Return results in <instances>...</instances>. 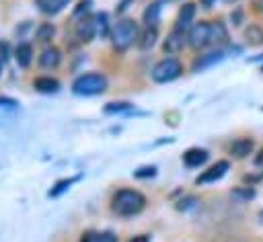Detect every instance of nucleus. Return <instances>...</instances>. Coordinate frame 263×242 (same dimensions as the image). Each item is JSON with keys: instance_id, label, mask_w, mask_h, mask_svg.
Listing matches in <instances>:
<instances>
[{"instance_id": "f257e3e1", "label": "nucleus", "mask_w": 263, "mask_h": 242, "mask_svg": "<svg viewBox=\"0 0 263 242\" xmlns=\"http://www.w3.org/2000/svg\"><path fill=\"white\" fill-rule=\"evenodd\" d=\"M146 207V197L136 189H119L111 197V211L119 217L138 215Z\"/></svg>"}, {"instance_id": "f03ea898", "label": "nucleus", "mask_w": 263, "mask_h": 242, "mask_svg": "<svg viewBox=\"0 0 263 242\" xmlns=\"http://www.w3.org/2000/svg\"><path fill=\"white\" fill-rule=\"evenodd\" d=\"M138 37H140V27L134 18L117 21L113 27V33H111V41H113V47L117 51L129 49L134 43H138Z\"/></svg>"}, {"instance_id": "7ed1b4c3", "label": "nucleus", "mask_w": 263, "mask_h": 242, "mask_svg": "<svg viewBox=\"0 0 263 242\" xmlns=\"http://www.w3.org/2000/svg\"><path fill=\"white\" fill-rule=\"evenodd\" d=\"M107 90V78L99 72H86L80 74L74 82H72V92L80 94V96H95Z\"/></svg>"}, {"instance_id": "20e7f679", "label": "nucleus", "mask_w": 263, "mask_h": 242, "mask_svg": "<svg viewBox=\"0 0 263 242\" xmlns=\"http://www.w3.org/2000/svg\"><path fill=\"white\" fill-rule=\"evenodd\" d=\"M183 74V64L177 57H162L160 62L154 64L150 76L154 82L164 84V82H173Z\"/></svg>"}, {"instance_id": "39448f33", "label": "nucleus", "mask_w": 263, "mask_h": 242, "mask_svg": "<svg viewBox=\"0 0 263 242\" xmlns=\"http://www.w3.org/2000/svg\"><path fill=\"white\" fill-rule=\"evenodd\" d=\"M210 33H212V25L205 21L195 23L189 31H187V45L193 49H201L205 45H210Z\"/></svg>"}, {"instance_id": "423d86ee", "label": "nucleus", "mask_w": 263, "mask_h": 242, "mask_svg": "<svg viewBox=\"0 0 263 242\" xmlns=\"http://www.w3.org/2000/svg\"><path fill=\"white\" fill-rule=\"evenodd\" d=\"M228 168H230V162H228V160H218V162L212 164L208 170H203V172L195 178V183H197V185H210V183H216V180H220V178L228 172Z\"/></svg>"}, {"instance_id": "0eeeda50", "label": "nucleus", "mask_w": 263, "mask_h": 242, "mask_svg": "<svg viewBox=\"0 0 263 242\" xmlns=\"http://www.w3.org/2000/svg\"><path fill=\"white\" fill-rule=\"evenodd\" d=\"M195 12H197V6L193 4V2H185L181 8H179V12H177V21H175V29H179V31H189L193 25V18H195Z\"/></svg>"}, {"instance_id": "6e6552de", "label": "nucleus", "mask_w": 263, "mask_h": 242, "mask_svg": "<svg viewBox=\"0 0 263 242\" xmlns=\"http://www.w3.org/2000/svg\"><path fill=\"white\" fill-rule=\"evenodd\" d=\"M185 43H187V33L185 31H179V29H173L168 35H166V39H164V43H162V49H164V53H179L183 47H185Z\"/></svg>"}, {"instance_id": "1a4fd4ad", "label": "nucleus", "mask_w": 263, "mask_h": 242, "mask_svg": "<svg viewBox=\"0 0 263 242\" xmlns=\"http://www.w3.org/2000/svg\"><path fill=\"white\" fill-rule=\"evenodd\" d=\"M224 57H226V51H224V49H220V47H216V49H212V51H208V53L199 55V57L193 62V72H201V70H205V68L214 66V64L222 62Z\"/></svg>"}, {"instance_id": "9d476101", "label": "nucleus", "mask_w": 263, "mask_h": 242, "mask_svg": "<svg viewBox=\"0 0 263 242\" xmlns=\"http://www.w3.org/2000/svg\"><path fill=\"white\" fill-rule=\"evenodd\" d=\"M208 158H210V154L203 148H189L183 152V164L187 168H199L201 164L208 162Z\"/></svg>"}, {"instance_id": "9b49d317", "label": "nucleus", "mask_w": 263, "mask_h": 242, "mask_svg": "<svg viewBox=\"0 0 263 242\" xmlns=\"http://www.w3.org/2000/svg\"><path fill=\"white\" fill-rule=\"evenodd\" d=\"M253 150H255V142H253V137H236L232 144H230V148H228V152L232 154V158H247L249 154H253Z\"/></svg>"}, {"instance_id": "f8f14e48", "label": "nucleus", "mask_w": 263, "mask_h": 242, "mask_svg": "<svg viewBox=\"0 0 263 242\" xmlns=\"http://www.w3.org/2000/svg\"><path fill=\"white\" fill-rule=\"evenodd\" d=\"M37 62H39L41 68H45V70H53V68L60 66V62H62V53H60L58 47L49 45V47H45V49L39 53V59H37Z\"/></svg>"}, {"instance_id": "ddd939ff", "label": "nucleus", "mask_w": 263, "mask_h": 242, "mask_svg": "<svg viewBox=\"0 0 263 242\" xmlns=\"http://www.w3.org/2000/svg\"><path fill=\"white\" fill-rule=\"evenodd\" d=\"M162 4H164V0H154V2H150L146 6V10L142 14V21H144L146 27H156L158 25L160 12H162Z\"/></svg>"}, {"instance_id": "4468645a", "label": "nucleus", "mask_w": 263, "mask_h": 242, "mask_svg": "<svg viewBox=\"0 0 263 242\" xmlns=\"http://www.w3.org/2000/svg\"><path fill=\"white\" fill-rule=\"evenodd\" d=\"M80 242H117V234L111 230H88L80 236Z\"/></svg>"}, {"instance_id": "2eb2a0df", "label": "nucleus", "mask_w": 263, "mask_h": 242, "mask_svg": "<svg viewBox=\"0 0 263 242\" xmlns=\"http://www.w3.org/2000/svg\"><path fill=\"white\" fill-rule=\"evenodd\" d=\"M212 25V33H210V45H216V47H220L222 49V45H226L228 43V29L224 27V23H220V21H216V23H210Z\"/></svg>"}, {"instance_id": "dca6fc26", "label": "nucleus", "mask_w": 263, "mask_h": 242, "mask_svg": "<svg viewBox=\"0 0 263 242\" xmlns=\"http://www.w3.org/2000/svg\"><path fill=\"white\" fill-rule=\"evenodd\" d=\"M33 88L37 92H43V94H51V92H58L60 90V82L51 76H37L33 80Z\"/></svg>"}, {"instance_id": "f3484780", "label": "nucleus", "mask_w": 263, "mask_h": 242, "mask_svg": "<svg viewBox=\"0 0 263 242\" xmlns=\"http://www.w3.org/2000/svg\"><path fill=\"white\" fill-rule=\"evenodd\" d=\"M14 59L18 64V68H29V64L33 59V45L27 43V41L18 43L16 49H14Z\"/></svg>"}, {"instance_id": "a211bd4d", "label": "nucleus", "mask_w": 263, "mask_h": 242, "mask_svg": "<svg viewBox=\"0 0 263 242\" xmlns=\"http://www.w3.org/2000/svg\"><path fill=\"white\" fill-rule=\"evenodd\" d=\"M97 33V25L92 23V18H82L80 23H76V35L80 41L88 43Z\"/></svg>"}, {"instance_id": "6ab92c4d", "label": "nucleus", "mask_w": 263, "mask_h": 242, "mask_svg": "<svg viewBox=\"0 0 263 242\" xmlns=\"http://www.w3.org/2000/svg\"><path fill=\"white\" fill-rule=\"evenodd\" d=\"M242 37H245V43L247 45H251V47H257V45H263V29L259 27V25H249L247 29H245V33H242Z\"/></svg>"}, {"instance_id": "aec40b11", "label": "nucleus", "mask_w": 263, "mask_h": 242, "mask_svg": "<svg viewBox=\"0 0 263 242\" xmlns=\"http://www.w3.org/2000/svg\"><path fill=\"white\" fill-rule=\"evenodd\" d=\"M37 6L45 12V14H58L60 10H64L72 0H35Z\"/></svg>"}, {"instance_id": "412c9836", "label": "nucleus", "mask_w": 263, "mask_h": 242, "mask_svg": "<svg viewBox=\"0 0 263 242\" xmlns=\"http://www.w3.org/2000/svg\"><path fill=\"white\" fill-rule=\"evenodd\" d=\"M156 39H158L156 27H146V29L140 33V37H138V47H140V49H150V47L156 43Z\"/></svg>"}, {"instance_id": "4be33fe9", "label": "nucleus", "mask_w": 263, "mask_h": 242, "mask_svg": "<svg viewBox=\"0 0 263 242\" xmlns=\"http://www.w3.org/2000/svg\"><path fill=\"white\" fill-rule=\"evenodd\" d=\"M255 189L249 185V187H236V189H232L230 191V197L234 199V201H238V203H249L251 199H255Z\"/></svg>"}, {"instance_id": "5701e85b", "label": "nucleus", "mask_w": 263, "mask_h": 242, "mask_svg": "<svg viewBox=\"0 0 263 242\" xmlns=\"http://www.w3.org/2000/svg\"><path fill=\"white\" fill-rule=\"evenodd\" d=\"M53 35H55V27H53L51 23H43V25H39V29L35 31V37H37V41H41V43L51 41Z\"/></svg>"}, {"instance_id": "b1692460", "label": "nucleus", "mask_w": 263, "mask_h": 242, "mask_svg": "<svg viewBox=\"0 0 263 242\" xmlns=\"http://www.w3.org/2000/svg\"><path fill=\"white\" fill-rule=\"evenodd\" d=\"M76 180H78V176H72V178H62V180H58V183H55V187L49 191V197H58V195H62V193H64V191H68V189H70V187H72Z\"/></svg>"}, {"instance_id": "393cba45", "label": "nucleus", "mask_w": 263, "mask_h": 242, "mask_svg": "<svg viewBox=\"0 0 263 242\" xmlns=\"http://www.w3.org/2000/svg\"><path fill=\"white\" fill-rule=\"evenodd\" d=\"M132 109V103H125V100H117V103H107L105 105V113H121V111H129Z\"/></svg>"}, {"instance_id": "a878e982", "label": "nucleus", "mask_w": 263, "mask_h": 242, "mask_svg": "<svg viewBox=\"0 0 263 242\" xmlns=\"http://www.w3.org/2000/svg\"><path fill=\"white\" fill-rule=\"evenodd\" d=\"M154 174H156V166H140L138 170H134L136 178H148V176H154Z\"/></svg>"}, {"instance_id": "bb28decb", "label": "nucleus", "mask_w": 263, "mask_h": 242, "mask_svg": "<svg viewBox=\"0 0 263 242\" xmlns=\"http://www.w3.org/2000/svg\"><path fill=\"white\" fill-rule=\"evenodd\" d=\"M242 18H245L242 8H236V10L230 12V23H232V27H240V25H242Z\"/></svg>"}, {"instance_id": "cd10ccee", "label": "nucleus", "mask_w": 263, "mask_h": 242, "mask_svg": "<svg viewBox=\"0 0 263 242\" xmlns=\"http://www.w3.org/2000/svg\"><path fill=\"white\" fill-rule=\"evenodd\" d=\"M253 162H255V166H259V168H263V146L259 148V152L255 154V158H253Z\"/></svg>"}, {"instance_id": "c85d7f7f", "label": "nucleus", "mask_w": 263, "mask_h": 242, "mask_svg": "<svg viewBox=\"0 0 263 242\" xmlns=\"http://www.w3.org/2000/svg\"><path fill=\"white\" fill-rule=\"evenodd\" d=\"M127 242H150V236L148 234H138V236H132Z\"/></svg>"}, {"instance_id": "c756f323", "label": "nucleus", "mask_w": 263, "mask_h": 242, "mask_svg": "<svg viewBox=\"0 0 263 242\" xmlns=\"http://www.w3.org/2000/svg\"><path fill=\"white\" fill-rule=\"evenodd\" d=\"M2 105H18L14 98H6V96H0V107Z\"/></svg>"}, {"instance_id": "7c9ffc66", "label": "nucleus", "mask_w": 263, "mask_h": 242, "mask_svg": "<svg viewBox=\"0 0 263 242\" xmlns=\"http://www.w3.org/2000/svg\"><path fill=\"white\" fill-rule=\"evenodd\" d=\"M199 4H201L203 8H212V6L216 4V0H199Z\"/></svg>"}, {"instance_id": "2f4dec72", "label": "nucleus", "mask_w": 263, "mask_h": 242, "mask_svg": "<svg viewBox=\"0 0 263 242\" xmlns=\"http://www.w3.org/2000/svg\"><path fill=\"white\" fill-rule=\"evenodd\" d=\"M251 62H263V53H261V55H257V57H253Z\"/></svg>"}, {"instance_id": "473e14b6", "label": "nucleus", "mask_w": 263, "mask_h": 242, "mask_svg": "<svg viewBox=\"0 0 263 242\" xmlns=\"http://www.w3.org/2000/svg\"><path fill=\"white\" fill-rule=\"evenodd\" d=\"M224 2H228V4H230V2H236V0H224Z\"/></svg>"}, {"instance_id": "72a5a7b5", "label": "nucleus", "mask_w": 263, "mask_h": 242, "mask_svg": "<svg viewBox=\"0 0 263 242\" xmlns=\"http://www.w3.org/2000/svg\"><path fill=\"white\" fill-rule=\"evenodd\" d=\"M0 72H2V62H0Z\"/></svg>"}, {"instance_id": "f704fd0d", "label": "nucleus", "mask_w": 263, "mask_h": 242, "mask_svg": "<svg viewBox=\"0 0 263 242\" xmlns=\"http://www.w3.org/2000/svg\"><path fill=\"white\" fill-rule=\"evenodd\" d=\"M261 111H263V109H261Z\"/></svg>"}]
</instances>
